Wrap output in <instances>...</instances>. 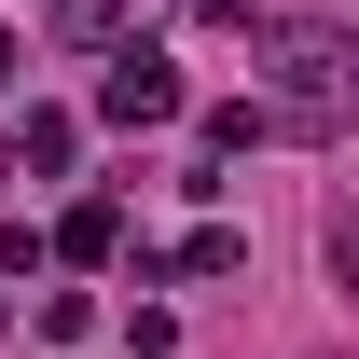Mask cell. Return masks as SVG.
I'll use <instances>...</instances> for the list:
<instances>
[{
    "label": "cell",
    "instance_id": "cell-1",
    "mask_svg": "<svg viewBox=\"0 0 359 359\" xmlns=\"http://www.w3.org/2000/svg\"><path fill=\"white\" fill-rule=\"evenodd\" d=\"M263 69H276V138H332V125L359 111V42L318 28V14L263 28Z\"/></svg>",
    "mask_w": 359,
    "mask_h": 359
},
{
    "label": "cell",
    "instance_id": "cell-2",
    "mask_svg": "<svg viewBox=\"0 0 359 359\" xmlns=\"http://www.w3.org/2000/svg\"><path fill=\"white\" fill-rule=\"evenodd\" d=\"M97 111H111V125H166V111H180V69H166V55H111V83H97Z\"/></svg>",
    "mask_w": 359,
    "mask_h": 359
},
{
    "label": "cell",
    "instance_id": "cell-3",
    "mask_svg": "<svg viewBox=\"0 0 359 359\" xmlns=\"http://www.w3.org/2000/svg\"><path fill=\"white\" fill-rule=\"evenodd\" d=\"M55 249H69V263H111V249H125V208H111V194H83V208L55 222Z\"/></svg>",
    "mask_w": 359,
    "mask_h": 359
},
{
    "label": "cell",
    "instance_id": "cell-4",
    "mask_svg": "<svg viewBox=\"0 0 359 359\" xmlns=\"http://www.w3.org/2000/svg\"><path fill=\"white\" fill-rule=\"evenodd\" d=\"M235 263H249V235L208 222V235H180V263H166V276H235Z\"/></svg>",
    "mask_w": 359,
    "mask_h": 359
},
{
    "label": "cell",
    "instance_id": "cell-5",
    "mask_svg": "<svg viewBox=\"0 0 359 359\" xmlns=\"http://www.w3.org/2000/svg\"><path fill=\"white\" fill-rule=\"evenodd\" d=\"M69 152H83V125H69V111H28V138H14V166H69Z\"/></svg>",
    "mask_w": 359,
    "mask_h": 359
},
{
    "label": "cell",
    "instance_id": "cell-6",
    "mask_svg": "<svg viewBox=\"0 0 359 359\" xmlns=\"http://www.w3.org/2000/svg\"><path fill=\"white\" fill-rule=\"evenodd\" d=\"M332 276H346V290H359V222H332Z\"/></svg>",
    "mask_w": 359,
    "mask_h": 359
},
{
    "label": "cell",
    "instance_id": "cell-7",
    "mask_svg": "<svg viewBox=\"0 0 359 359\" xmlns=\"http://www.w3.org/2000/svg\"><path fill=\"white\" fill-rule=\"evenodd\" d=\"M180 14H249V0H180Z\"/></svg>",
    "mask_w": 359,
    "mask_h": 359
},
{
    "label": "cell",
    "instance_id": "cell-8",
    "mask_svg": "<svg viewBox=\"0 0 359 359\" xmlns=\"http://www.w3.org/2000/svg\"><path fill=\"white\" fill-rule=\"evenodd\" d=\"M0 180H14V138H0Z\"/></svg>",
    "mask_w": 359,
    "mask_h": 359
}]
</instances>
